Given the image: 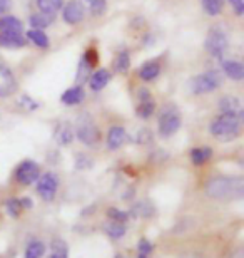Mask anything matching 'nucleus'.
Wrapping results in <instances>:
<instances>
[{
  "instance_id": "obj_1",
  "label": "nucleus",
  "mask_w": 244,
  "mask_h": 258,
  "mask_svg": "<svg viewBox=\"0 0 244 258\" xmlns=\"http://www.w3.org/2000/svg\"><path fill=\"white\" fill-rule=\"evenodd\" d=\"M206 193L214 200H239L244 196V179L239 176L212 178L206 184Z\"/></svg>"
},
{
  "instance_id": "obj_2",
  "label": "nucleus",
  "mask_w": 244,
  "mask_h": 258,
  "mask_svg": "<svg viewBox=\"0 0 244 258\" xmlns=\"http://www.w3.org/2000/svg\"><path fill=\"white\" fill-rule=\"evenodd\" d=\"M241 133V114H222L211 122V134L221 141H231Z\"/></svg>"
},
{
  "instance_id": "obj_3",
  "label": "nucleus",
  "mask_w": 244,
  "mask_h": 258,
  "mask_svg": "<svg viewBox=\"0 0 244 258\" xmlns=\"http://www.w3.org/2000/svg\"><path fill=\"white\" fill-rule=\"evenodd\" d=\"M75 134H77V138H79V141L84 143L86 146H94L96 143H99V138H101L96 122L89 114L79 116L77 126H75Z\"/></svg>"
},
{
  "instance_id": "obj_4",
  "label": "nucleus",
  "mask_w": 244,
  "mask_h": 258,
  "mask_svg": "<svg viewBox=\"0 0 244 258\" xmlns=\"http://www.w3.org/2000/svg\"><path fill=\"white\" fill-rule=\"evenodd\" d=\"M219 86H221V76L216 71H209L204 72V74L196 76L193 82H191L194 94H207V92L216 91Z\"/></svg>"
},
{
  "instance_id": "obj_5",
  "label": "nucleus",
  "mask_w": 244,
  "mask_h": 258,
  "mask_svg": "<svg viewBox=\"0 0 244 258\" xmlns=\"http://www.w3.org/2000/svg\"><path fill=\"white\" fill-rule=\"evenodd\" d=\"M227 37L221 29H211L206 37V50L212 57H221L227 50Z\"/></svg>"
},
{
  "instance_id": "obj_6",
  "label": "nucleus",
  "mask_w": 244,
  "mask_h": 258,
  "mask_svg": "<svg viewBox=\"0 0 244 258\" xmlns=\"http://www.w3.org/2000/svg\"><path fill=\"white\" fill-rule=\"evenodd\" d=\"M39 176H40V168L35 161H24L15 169V179L20 184H24V186L34 184L39 179Z\"/></svg>"
},
{
  "instance_id": "obj_7",
  "label": "nucleus",
  "mask_w": 244,
  "mask_h": 258,
  "mask_svg": "<svg viewBox=\"0 0 244 258\" xmlns=\"http://www.w3.org/2000/svg\"><path fill=\"white\" fill-rule=\"evenodd\" d=\"M35 183H37V193L40 198L45 201L54 200L57 189H59V178L54 173H45L44 176H39Z\"/></svg>"
},
{
  "instance_id": "obj_8",
  "label": "nucleus",
  "mask_w": 244,
  "mask_h": 258,
  "mask_svg": "<svg viewBox=\"0 0 244 258\" xmlns=\"http://www.w3.org/2000/svg\"><path fill=\"white\" fill-rule=\"evenodd\" d=\"M181 127V116L178 114V111L168 109L162 112L159 119V133L162 138H169L178 131Z\"/></svg>"
},
{
  "instance_id": "obj_9",
  "label": "nucleus",
  "mask_w": 244,
  "mask_h": 258,
  "mask_svg": "<svg viewBox=\"0 0 244 258\" xmlns=\"http://www.w3.org/2000/svg\"><path fill=\"white\" fill-rule=\"evenodd\" d=\"M84 17V5L79 0H70L64 9V20L67 24H79Z\"/></svg>"
},
{
  "instance_id": "obj_10",
  "label": "nucleus",
  "mask_w": 244,
  "mask_h": 258,
  "mask_svg": "<svg viewBox=\"0 0 244 258\" xmlns=\"http://www.w3.org/2000/svg\"><path fill=\"white\" fill-rule=\"evenodd\" d=\"M126 141H127V133L124 127L114 126L109 129V133H107V148L109 149H112V151L114 149H119Z\"/></svg>"
},
{
  "instance_id": "obj_11",
  "label": "nucleus",
  "mask_w": 244,
  "mask_h": 258,
  "mask_svg": "<svg viewBox=\"0 0 244 258\" xmlns=\"http://www.w3.org/2000/svg\"><path fill=\"white\" fill-rule=\"evenodd\" d=\"M0 44L9 49H17V47H24L25 39L22 32H2L0 34Z\"/></svg>"
},
{
  "instance_id": "obj_12",
  "label": "nucleus",
  "mask_w": 244,
  "mask_h": 258,
  "mask_svg": "<svg viewBox=\"0 0 244 258\" xmlns=\"http://www.w3.org/2000/svg\"><path fill=\"white\" fill-rule=\"evenodd\" d=\"M126 223H119V221L109 220L104 223V233L112 240H121L126 235Z\"/></svg>"
},
{
  "instance_id": "obj_13",
  "label": "nucleus",
  "mask_w": 244,
  "mask_h": 258,
  "mask_svg": "<svg viewBox=\"0 0 244 258\" xmlns=\"http://www.w3.org/2000/svg\"><path fill=\"white\" fill-rule=\"evenodd\" d=\"M219 109L224 114H242L241 112V101L234 96H226L219 101Z\"/></svg>"
},
{
  "instance_id": "obj_14",
  "label": "nucleus",
  "mask_w": 244,
  "mask_h": 258,
  "mask_svg": "<svg viewBox=\"0 0 244 258\" xmlns=\"http://www.w3.org/2000/svg\"><path fill=\"white\" fill-rule=\"evenodd\" d=\"M74 139V129L69 124V122H60L55 129V141L62 144V146H67V144L72 143Z\"/></svg>"
},
{
  "instance_id": "obj_15",
  "label": "nucleus",
  "mask_w": 244,
  "mask_h": 258,
  "mask_svg": "<svg viewBox=\"0 0 244 258\" xmlns=\"http://www.w3.org/2000/svg\"><path fill=\"white\" fill-rule=\"evenodd\" d=\"M154 111H155L154 99L147 94V92H142L141 104L137 106V116L142 117V119H149V117L154 114Z\"/></svg>"
},
{
  "instance_id": "obj_16",
  "label": "nucleus",
  "mask_w": 244,
  "mask_h": 258,
  "mask_svg": "<svg viewBox=\"0 0 244 258\" xmlns=\"http://www.w3.org/2000/svg\"><path fill=\"white\" fill-rule=\"evenodd\" d=\"M109 79H111V74H109L107 69H99V71H96L94 74L91 76V79H89L91 89L92 91H101V89H104V87L107 86Z\"/></svg>"
},
{
  "instance_id": "obj_17",
  "label": "nucleus",
  "mask_w": 244,
  "mask_h": 258,
  "mask_svg": "<svg viewBox=\"0 0 244 258\" xmlns=\"http://www.w3.org/2000/svg\"><path fill=\"white\" fill-rule=\"evenodd\" d=\"M14 89H15V82L12 74L5 67H0V96L12 94Z\"/></svg>"
},
{
  "instance_id": "obj_18",
  "label": "nucleus",
  "mask_w": 244,
  "mask_h": 258,
  "mask_svg": "<svg viewBox=\"0 0 244 258\" xmlns=\"http://www.w3.org/2000/svg\"><path fill=\"white\" fill-rule=\"evenodd\" d=\"M84 99V91H82V87L75 86V87H70V89H67L64 94H62V102L67 106H75L82 102Z\"/></svg>"
},
{
  "instance_id": "obj_19",
  "label": "nucleus",
  "mask_w": 244,
  "mask_h": 258,
  "mask_svg": "<svg viewBox=\"0 0 244 258\" xmlns=\"http://www.w3.org/2000/svg\"><path fill=\"white\" fill-rule=\"evenodd\" d=\"M159 74H160V66L159 62H155V60L146 62L141 67V71H139V77H141L142 81H154Z\"/></svg>"
},
{
  "instance_id": "obj_20",
  "label": "nucleus",
  "mask_w": 244,
  "mask_h": 258,
  "mask_svg": "<svg viewBox=\"0 0 244 258\" xmlns=\"http://www.w3.org/2000/svg\"><path fill=\"white\" fill-rule=\"evenodd\" d=\"M212 156V149L211 148H194L193 151H191V161L196 166H202L204 163H207Z\"/></svg>"
},
{
  "instance_id": "obj_21",
  "label": "nucleus",
  "mask_w": 244,
  "mask_h": 258,
  "mask_svg": "<svg viewBox=\"0 0 244 258\" xmlns=\"http://www.w3.org/2000/svg\"><path fill=\"white\" fill-rule=\"evenodd\" d=\"M0 32H22V22L12 15L2 17L0 19Z\"/></svg>"
},
{
  "instance_id": "obj_22",
  "label": "nucleus",
  "mask_w": 244,
  "mask_h": 258,
  "mask_svg": "<svg viewBox=\"0 0 244 258\" xmlns=\"http://www.w3.org/2000/svg\"><path fill=\"white\" fill-rule=\"evenodd\" d=\"M45 250H47V246L44 245V241L32 240L29 241L27 248H25V258H42L45 255Z\"/></svg>"
},
{
  "instance_id": "obj_23",
  "label": "nucleus",
  "mask_w": 244,
  "mask_h": 258,
  "mask_svg": "<svg viewBox=\"0 0 244 258\" xmlns=\"http://www.w3.org/2000/svg\"><path fill=\"white\" fill-rule=\"evenodd\" d=\"M224 72L227 77H231L234 81H241L244 77V67L237 60H227V62H224Z\"/></svg>"
},
{
  "instance_id": "obj_24",
  "label": "nucleus",
  "mask_w": 244,
  "mask_h": 258,
  "mask_svg": "<svg viewBox=\"0 0 244 258\" xmlns=\"http://www.w3.org/2000/svg\"><path fill=\"white\" fill-rule=\"evenodd\" d=\"M54 17H55V15H52V14H44V12L34 14L32 17H30V25H32L34 29L44 30L45 27H49V25L52 24V20H54Z\"/></svg>"
},
{
  "instance_id": "obj_25",
  "label": "nucleus",
  "mask_w": 244,
  "mask_h": 258,
  "mask_svg": "<svg viewBox=\"0 0 244 258\" xmlns=\"http://www.w3.org/2000/svg\"><path fill=\"white\" fill-rule=\"evenodd\" d=\"M27 37L29 40L32 44H35L37 47L40 49H47L50 42H49V37L44 34V30H40V29H34V30H30V32L27 34Z\"/></svg>"
},
{
  "instance_id": "obj_26",
  "label": "nucleus",
  "mask_w": 244,
  "mask_h": 258,
  "mask_svg": "<svg viewBox=\"0 0 244 258\" xmlns=\"http://www.w3.org/2000/svg\"><path fill=\"white\" fill-rule=\"evenodd\" d=\"M62 4H64V0H37L40 12L52 14V15H55L57 10L62 7Z\"/></svg>"
},
{
  "instance_id": "obj_27",
  "label": "nucleus",
  "mask_w": 244,
  "mask_h": 258,
  "mask_svg": "<svg viewBox=\"0 0 244 258\" xmlns=\"http://www.w3.org/2000/svg\"><path fill=\"white\" fill-rule=\"evenodd\" d=\"M49 258H69V248L64 240L52 241V255Z\"/></svg>"
},
{
  "instance_id": "obj_28",
  "label": "nucleus",
  "mask_w": 244,
  "mask_h": 258,
  "mask_svg": "<svg viewBox=\"0 0 244 258\" xmlns=\"http://www.w3.org/2000/svg\"><path fill=\"white\" fill-rule=\"evenodd\" d=\"M5 210H7V213L12 216V218H17L24 208H22V205H20L19 198H10L7 200V203H5Z\"/></svg>"
},
{
  "instance_id": "obj_29",
  "label": "nucleus",
  "mask_w": 244,
  "mask_h": 258,
  "mask_svg": "<svg viewBox=\"0 0 244 258\" xmlns=\"http://www.w3.org/2000/svg\"><path fill=\"white\" fill-rule=\"evenodd\" d=\"M129 66H131V57H129V52H121L117 55L116 62H114V67H116L117 72H126L129 69Z\"/></svg>"
},
{
  "instance_id": "obj_30",
  "label": "nucleus",
  "mask_w": 244,
  "mask_h": 258,
  "mask_svg": "<svg viewBox=\"0 0 244 258\" xmlns=\"http://www.w3.org/2000/svg\"><path fill=\"white\" fill-rule=\"evenodd\" d=\"M202 7L209 15H217L222 10V0H202Z\"/></svg>"
},
{
  "instance_id": "obj_31",
  "label": "nucleus",
  "mask_w": 244,
  "mask_h": 258,
  "mask_svg": "<svg viewBox=\"0 0 244 258\" xmlns=\"http://www.w3.org/2000/svg\"><path fill=\"white\" fill-rule=\"evenodd\" d=\"M107 216H109V220L119 221V223H127V220H129L127 211H122V210H117V208H109Z\"/></svg>"
},
{
  "instance_id": "obj_32",
  "label": "nucleus",
  "mask_w": 244,
  "mask_h": 258,
  "mask_svg": "<svg viewBox=\"0 0 244 258\" xmlns=\"http://www.w3.org/2000/svg\"><path fill=\"white\" fill-rule=\"evenodd\" d=\"M154 251V243L152 241H149L146 238H142V240H139V243H137V253H142V255H149Z\"/></svg>"
},
{
  "instance_id": "obj_33",
  "label": "nucleus",
  "mask_w": 244,
  "mask_h": 258,
  "mask_svg": "<svg viewBox=\"0 0 244 258\" xmlns=\"http://www.w3.org/2000/svg\"><path fill=\"white\" fill-rule=\"evenodd\" d=\"M132 213L136 216H142V218H146V216L152 215V208H150L147 203H139V205H136V208H134Z\"/></svg>"
},
{
  "instance_id": "obj_34",
  "label": "nucleus",
  "mask_w": 244,
  "mask_h": 258,
  "mask_svg": "<svg viewBox=\"0 0 244 258\" xmlns=\"http://www.w3.org/2000/svg\"><path fill=\"white\" fill-rule=\"evenodd\" d=\"M92 5V12L94 14H101L104 9H106V4H104V0H97V2L91 4Z\"/></svg>"
},
{
  "instance_id": "obj_35",
  "label": "nucleus",
  "mask_w": 244,
  "mask_h": 258,
  "mask_svg": "<svg viewBox=\"0 0 244 258\" xmlns=\"http://www.w3.org/2000/svg\"><path fill=\"white\" fill-rule=\"evenodd\" d=\"M229 2L232 4V7L236 9L237 14H242L244 12V0H229Z\"/></svg>"
},
{
  "instance_id": "obj_36",
  "label": "nucleus",
  "mask_w": 244,
  "mask_h": 258,
  "mask_svg": "<svg viewBox=\"0 0 244 258\" xmlns=\"http://www.w3.org/2000/svg\"><path fill=\"white\" fill-rule=\"evenodd\" d=\"M10 5H12V0H0V14L7 12L10 9Z\"/></svg>"
},
{
  "instance_id": "obj_37",
  "label": "nucleus",
  "mask_w": 244,
  "mask_h": 258,
  "mask_svg": "<svg viewBox=\"0 0 244 258\" xmlns=\"http://www.w3.org/2000/svg\"><path fill=\"white\" fill-rule=\"evenodd\" d=\"M20 205H22V208H32V200H30V198H20Z\"/></svg>"
},
{
  "instance_id": "obj_38",
  "label": "nucleus",
  "mask_w": 244,
  "mask_h": 258,
  "mask_svg": "<svg viewBox=\"0 0 244 258\" xmlns=\"http://www.w3.org/2000/svg\"><path fill=\"white\" fill-rule=\"evenodd\" d=\"M137 258H149V255H142V253H137Z\"/></svg>"
},
{
  "instance_id": "obj_39",
  "label": "nucleus",
  "mask_w": 244,
  "mask_h": 258,
  "mask_svg": "<svg viewBox=\"0 0 244 258\" xmlns=\"http://www.w3.org/2000/svg\"><path fill=\"white\" fill-rule=\"evenodd\" d=\"M86 2H89V4H94V2H97V0H86Z\"/></svg>"
},
{
  "instance_id": "obj_40",
  "label": "nucleus",
  "mask_w": 244,
  "mask_h": 258,
  "mask_svg": "<svg viewBox=\"0 0 244 258\" xmlns=\"http://www.w3.org/2000/svg\"><path fill=\"white\" fill-rule=\"evenodd\" d=\"M116 258H126V256H122V255H117Z\"/></svg>"
}]
</instances>
